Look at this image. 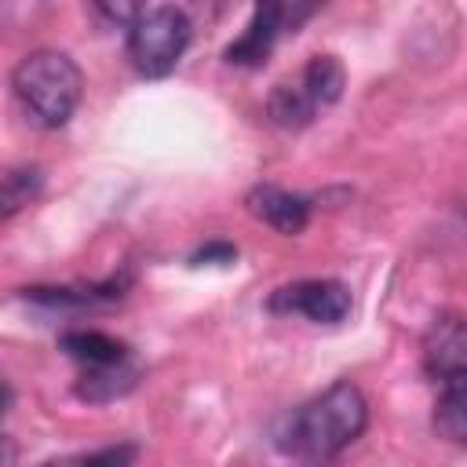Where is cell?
Returning <instances> with one entry per match:
<instances>
[{
    "label": "cell",
    "mask_w": 467,
    "mask_h": 467,
    "mask_svg": "<svg viewBox=\"0 0 467 467\" xmlns=\"http://www.w3.org/2000/svg\"><path fill=\"white\" fill-rule=\"evenodd\" d=\"M135 376L139 368L120 361V365H106V368H84L80 383H77V394L88 398V401H109V398H120L135 387Z\"/></svg>",
    "instance_id": "obj_11"
},
{
    "label": "cell",
    "mask_w": 467,
    "mask_h": 467,
    "mask_svg": "<svg viewBox=\"0 0 467 467\" xmlns=\"http://www.w3.org/2000/svg\"><path fill=\"white\" fill-rule=\"evenodd\" d=\"M285 15H288V7H281V4L255 7V15L244 26V33L226 47V62L230 66H263L266 55L274 51V40L285 29Z\"/></svg>",
    "instance_id": "obj_6"
},
{
    "label": "cell",
    "mask_w": 467,
    "mask_h": 467,
    "mask_svg": "<svg viewBox=\"0 0 467 467\" xmlns=\"http://www.w3.org/2000/svg\"><path fill=\"white\" fill-rule=\"evenodd\" d=\"M317 113V106L306 99V91L299 88V80L292 84H277L274 95H270V120L281 124V128H303L310 124Z\"/></svg>",
    "instance_id": "obj_12"
},
{
    "label": "cell",
    "mask_w": 467,
    "mask_h": 467,
    "mask_svg": "<svg viewBox=\"0 0 467 467\" xmlns=\"http://www.w3.org/2000/svg\"><path fill=\"white\" fill-rule=\"evenodd\" d=\"M365 423H368L365 394L350 379H339L306 405H299L296 412H288L285 427L277 431V445L292 456L325 460L354 445Z\"/></svg>",
    "instance_id": "obj_1"
},
{
    "label": "cell",
    "mask_w": 467,
    "mask_h": 467,
    "mask_svg": "<svg viewBox=\"0 0 467 467\" xmlns=\"http://www.w3.org/2000/svg\"><path fill=\"white\" fill-rule=\"evenodd\" d=\"M190 44V18L171 4L139 7L128 26V58L142 77H164L175 69Z\"/></svg>",
    "instance_id": "obj_3"
},
{
    "label": "cell",
    "mask_w": 467,
    "mask_h": 467,
    "mask_svg": "<svg viewBox=\"0 0 467 467\" xmlns=\"http://www.w3.org/2000/svg\"><path fill=\"white\" fill-rule=\"evenodd\" d=\"M40 186V171L36 168H11L4 175V190H0V204H4V219H11L22 204H29V197Z\"/></svg>",
    "instance_id": "obj_13"
},
{
    "label": "cell",
    "mask_w": 467,
    "mask_h": 467,
    "mask_svg": "<svg viewBox=\"0 0 467 467\" xmlns=\"http://www.w3.org/2000/svg\"><path fill=\"white\" fill-rule=\"evenodd\" d=\"M423 368L438 383H452L467 376V321L456 314H441L423 332Z\"/></svg>",
    "instance_id": "obj_5"
},
{
    "label": "cell",
    "mask_w": 467,
    "mask_h": 467,
    "mask_svg": "<svg viewBox=\"0 0 467 467\" xmlns=\"http://www.w3.org/2000/svg\"><path fill=\"white\" fill-rule=\"evenodd\" d=\"M11 88L18 95V102L26 106V113L44 124V128H62L84 91V77L77 69V62L66 51H29L15 73H11Z\"/></svg>",
    "instance_id": "obj_2"
},
{
    "label": "cell",
    "mask_w": 467,
    "mask_h": 467,
    "mask_svg": "<svg viewBox=\"0 0 467 467\" xmlns=\"http://www.w3.org/2000/svg\"><path fill=\"white\" fill-rule=\"evenodd\" d=\"M266 306L274 314H299V317L317 321V325H336L350 314V292L339 281L310 277V281H296V285L277 288L266 299Z\"/></svg>",
    "instance_id": "obj_4"
},
{
    "label": "cell",
    "mask_w": 467,
    "mask_h": 467,
    "mask_svg": "<svg viewBox=\"0 0 467 467\" xmlns=\"http://www.w3.org/2000/svg\"><path fill=\"white\" fill-rule=\"evenodd\" d=\"M434 427L441 438L467 445V376L441 383V394L434 405Z\"/></svg>",
    "instance_id": "obj_10"
},
{
    "label": "cell",
    "mask_w": 467,
    "mask_h": 467,
    "mask_svg": "<svg viewBox=\"0 0 467 467\" xmlns=\"http://www.w3.org/2000/svg\"><path fill=\"white\" fill-rule=\"evenodd\" d=\"M299 88L306 91V99H310L317 109L332 106V102L343 95V66H339V58H332V55H314V58L303 66V73H299Z\"/></svg>",
    "instance_id": "obj_9"
},
{
    "label": "cell",
    "mask_w": 467,
    "mask_h": 467,
    "mask_svg": "<svg viewBox=\"0 0 467 467\" xmlns=\"http://www.w3.org/2000/svg\"><path fill=\"white\" fill-rule=\"evenodd\" d=\"M62 350L80 361L84 368H106V365H120L128 361V343L106 336V332H88V328H77V332H66L62 336Z\"/></svg>",
    "instance_id": "obj_8"
},
{
    "label": "cell",
    "mask_w": 467,
    "mask_h": 467,
    "mask_svg": "<svg viewBox=\"0 0 467 467\" xmlns=\"http://www.w3.org/2000/svg\"><path fill=\"white\" fill-rule=\"evenodd\" d=\"M244 204H248V212L259 223H266V226H274L281 234H299L306 226V219H310V201L299 197V193H292V190H281L274 182L255 186L244 197Z\"/></svg>",
    "instance_id": "obj_7"
},
{
    "label": "cell",
    "mask_w": 467,
    "mask_h": 467,
    "mask_svg": "<svg viewBox=\"0 0 467 467\" xmlns=\"http://www.w3.org/2000/svg\"><path fill=\"white\" fill-rule=\"evenodd\" d=\"M131 460H135V445H109L91 456H77V460L51 463V467H131Z\"/></svg>",
    "instance_id": "obj_14"
}]
</instances>
